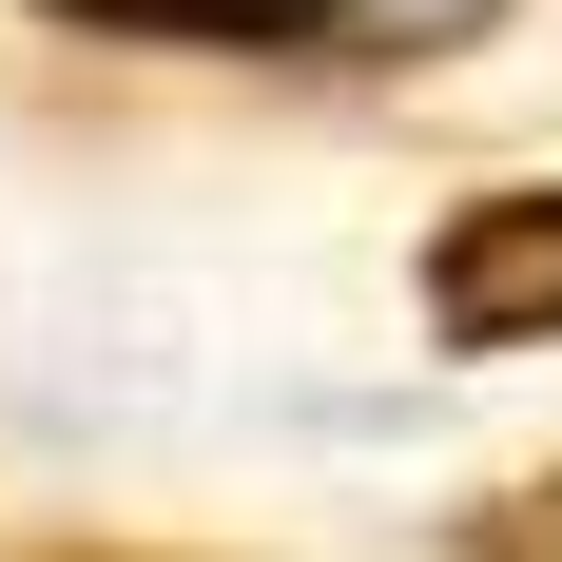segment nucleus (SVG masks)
Returning <instances> with one entry per match:
<instances>
[{
    "label": "nucleus",
    "instance_id": "2",
    "mask_svg": "<svg viewBox=\"0 0 562 562\" xmlns=\"http://www.w3.org/2000/svg\"><path fill=\"white\" fill-rule=\"evenodd\" d=\"M58 20H98V40H194V58H252V40H311L330 0H58Z\"/></svg>",
    "mask_w": 562,
    "mask_h": 562
},
{
    "label": "nucleus",
    "instance_id": "1",
    "mask_svg": "<svg viewBox=\"0 0 562 562\" xmlns=\"http://www.w3.org/2000/svg\"><path fill=\"white\" fill-rule=\"evenodd\" d=\"M427 330L447 349H562V194H485L427 233Z\"/></svg>",
    "mask_w": 562,
    "mask_h": 562
},
{
    "label": "nucleus",
    "instance_id": "3",
    "mask_svg": "<svg viewBox=\"0 0 562 562\" xmlns=\"http://www.w3.org/2000/svg\"><path fill=\"white\" fill-rule=\"evenodd\" d=\"M58 562H136V543H58Z\"/></svg>",
    "mask_w": 562,
    "mask_h": 562
}]
</instances>
